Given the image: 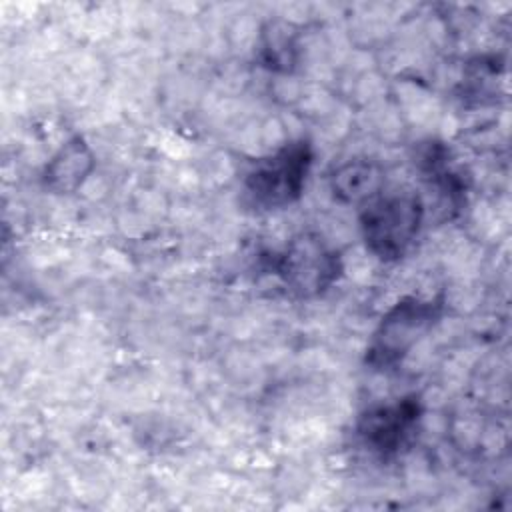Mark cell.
<instances>
[{"instance_id":"obj_1","label":"cell","mask_w":512,"mask_h":512,"mask_svg":"<svg viewBox=\"0 0 512 512\" xmlns=\"http://www.w3.org/2000/svg\"><path fill=\"white\" fill-rule=\"evenodd\" d=\"M424 216V204L412 192L376 194L368 200L360 226L368 250L382 260L400 258L416 238Z\"/></svg>"},{"instance_id":"obj_2","label":"cell","mask_w":512,"mask_h":512,"mask_svg":"<svg viewBox=\"0 0 512 512\" xmlns=\"http://www.w3.org/2000/svg\"><path fill=\"white\" fill-rule=\"evenodd\" d=\"M312 154L306 142H292L258 160L246 176V192L254 204L280 208L294 202L304 186Z\"/></svg>"},{"instance_id":"obj_3","label":"cell","mask_w":512,"mask_h":512,"mask_svg":"<svg viewBox=\"0 0 512 512\" xmlns=\"http://www.w3.org/2000/svg\"><path fill=\"white\" fill-rule=\"evenodd\" d=\"M440 314L438 300L404 298L380 322L370 348V360L388 366L402 360L410 348L430 330Z\"/></svg>"},{"instance_id":"obj_4","label":"cell","mask_w":512,"mask_h":512,"mask_svg":"<svg viewBox=\"0 0 512 512\" xmlns=\"http://www.w3.org/2000/svg\"><path fill=\"white\" fill-rule=\"evenodd\" d=\"M278 274L298 296L326 290L340 272L338 254L318 234L302 232L290 240L278 262Z\"/></svg>"},{"instance_id":"obj_5","label":"cell","mask_w":512,"mask_h":512,"mask_svg":"<svg viewBox=\"0 0 512 512\" xmlns=\"http://www.w3.org/2000/svg\"><path fill=\"white\" fill-rule=\"evenodd\" d=\"M420 406L412 398L392 406H378L370 410L360 422V436L370 450L388 456L398 452L406 436L418 420Z\"/></svg>"},{"instance_id":"obj_6","label":"cell","mask_w":512,"mask_h":512,"mask_svg":"<svg viewBox=\"0 0 512 512\" xmlns=\"http://www.w3.org/2000/svg\"><path fill=\"white\" fill-rule=\"evenodd\" d=\"M94 168V156L84 138L74 136L68 140L48 162L44 170V182L48 188L60 194L78 190Z\"/></svg>"},{"instance_id":"obj_7","label":"cell","mask_w":512,"mask_h":512,"mask_svg":"<svg viewBox=\"0 0 512 512\" xmlns=\"http://www.w3.org/2000/svg\"><path fill=\"white\" fill-rule=\"evenodd\" d=\"M384 170L372 160H348L330 176V188L342 202H368L382 192Z\"/></svg>"},{"instance_id":"obj_8","label":"cell","mask_w":512,"mask_h":512,"mask_svg":"<svg viewBox=\"0 0 512 512\" xmlns=\"http://www.w3.org/2000/svg\"><path fill=\"white\" fill-rule=\"evenodd\" d=\"M272 34L264 40V60L268 68L274 70H290L294 62L296 42L288 24H274Z\"/></svg>"}]
</instances>
